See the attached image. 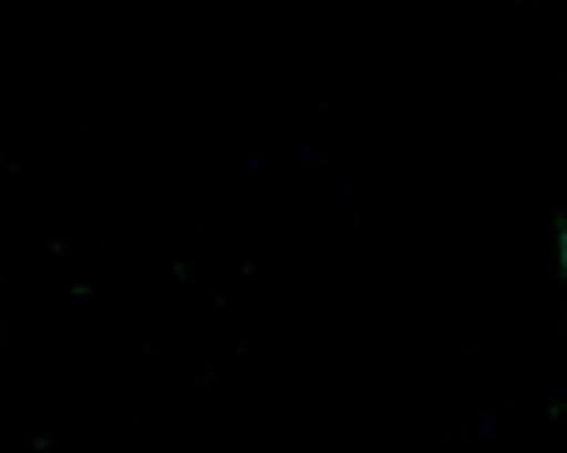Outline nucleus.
<instances>
[{"label":"nucleus","instance_id":"1","mask_svg":"<svg viewBox=\"0 0 567 453\" xmlns=\"http://www.w3.org/2000/svg\"><path fill=\"white\" fill-rule=\"evenodd\" d=\"M563 269H567V229H563Z\"/></svg>","mask_w":567,"mask_h":453}]
</instances>
